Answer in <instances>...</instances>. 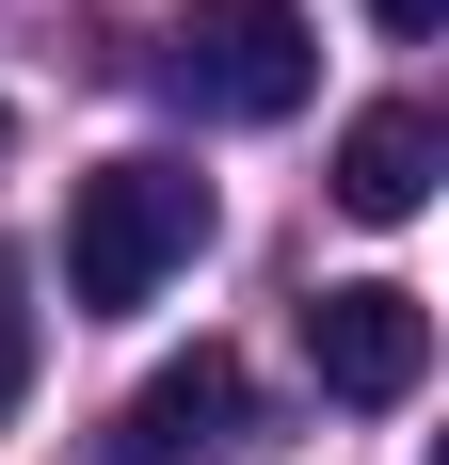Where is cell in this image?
Instances as JSON below:
<instances>
[{"label":"cell","instance_id":"6da1fadb","mask_svg":"<svg viewBox=\"0 0 449 465\" xmlns=\"http://www.w3.org/2000/svg\"><path fill=\"white\" fill-rule=\"evenodd\" d=\"M193 241H209V177L96 161L81 209H65V305L81 322H129V305H161V273H193Z\"/></svg>","mask_w":449,"mask_h":465},{"label":"cell","instance_id":"7a4b0ae2","mask_svg":"<svg viewBox=\"0 0 449 465\" xmlns=\"http://www.w3.org/2000/svg\"><path fill=\"white\" fill-rule=\"evenodd\" d=\"M305 370H321V401L402 418L417 385H434V305H417L402 273H337V289H305Z\"/></svg>","mask_w":449,"mask_h":465},{"label":"cell","instance_id":"3957f363","mask_svg":"<svg viewBox=\"0 0 449 465\" xmlns=\"http://www.w3.org/2000/svg\"><path fill=\"white\" fill-rule=\"evenodd\" d=\"M177 96H209V113H241V129L305 113V96H321V33H305V0H193V33H177Z\"/></svg>","mask_w":449,"mask_h":465},{"label":"cell","instance_id":"277c9868","mask_svg":"<svg viewBox=\"0 0 449 465\" xmlns=\"http://www.w3.org/2000/svg\"><path fill=\"white\" fill-rule=\"evenodd\" d=\"M241 418H257L241 353H209V337H193L177 370L129 385V433H113V450H129V465H193V450H241Z\"/></svg>","mask_w":449,"mask_h":465},{"label":"cell","instance_id":"5b68a950","mask_svg":"<svg viewBox=\"0 0 449 465\" xmlns=\"http://www.w3.org/2000/svg\"><path fill=\"white\" fill-rule=\"evenodd\" d=\"M434 177H449V129L417 113V96H385V113L337 129V209H354V225H417Z\"/></svg>","mask_w":449,"mask_h":465},{"label":"cell","instance_id":"8992f818","mask_svg":"<svg viewBox=\"0 0 449 465\" xmlns=\"http://www.w3.org/2000/svg\"><path fill=\"white\" fill-rule=\"evenodd\" d=\"M369 33H402V48H434V33H449V0H369Z\"/></svg>","mask_w":449,"mask_h":465},{"label":"cell","instance_id":"52a82bcc","mask_svg":"<svg viewBox=\"0 0 449 465\" xmlns=\"http://www.w3.org/2000/svg\"><path fill=\"white\" fill-rule=\"evenodd\" d=\"M33 370V337H16V257H0V385Z\"/></svg>","mask_w":449,"mask_h":465},{"label":"cell","instance_id":"ba28073f","mask_svg":"<svg viewBox=\"0 0 449 465\" xmlns=\"http://www.w3.org/2000/svg\"><path fill=\"white\" fill-rule=\"evenodd\" d=\"M0 144H16V113H0Z\"/></svg>","mask_w":449,"mask_h":465}]
</instances>
